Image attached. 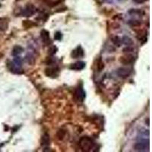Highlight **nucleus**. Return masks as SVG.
I'll return each instance as SVG.
<instances>
[{
	"instance_id": "obj_3",
	"label": "nucleus",
	"mask_w": 152,
	"mask_h": 152,
	"mask_svg": "<svg viewBox=\"0 0 152 152\" xmlns=\"http://www.w3.org/2000/svg\"><path fill=\"white\" fill-rule=\"evenodd\" d=\"M7 67L9 69V70L12 73L15 74H22L24 73V71L22 70L21 66H18L16 65L13 61H8L7 62Z\"/></svg>"
},
{
	"instance_id": "obj_20",
	"label": "nucleus",
	"mask_w": 152,
	"mask_h": 152,
	"mask_svg": "<svg viewBox=\"0 0 152 152\" xmlns=\"http://www.w3.org/2000/svg\"><path fill=\"white\" fill-rule=\"evenodd\" d=\"M128 24L132 27L139 26V25L141 24V22H139V21H137V20H130V21L128 22Z\"/></svg>"
},
{
	"instance_id": "obj_4",
	"label": "nucleus",
	"mask_w": 152,
	"mask_h": 152,
	"mask_svg": "<svg viewBox=\"0 0 152 152\" xmlns=\"http://www.w3.org/2000/svg\"><path fill=\"white\" fill-rule=\"evenodd\" d=\"M85 98H86V93H85L84 88L81 86L77 87L75 92V98L76 101L82 103L85 100Z\"/></svg>"
},
{
	"instance_id": "obj_10",
	"label": "nucleus",
	"mask_w": 152,
	"mask_h": 152,
	"mask_svg": "<svg viewBox=\"0 0 152 152\" xmlns=\"http://www.w3.org/2000/svg\"><path fill=\"white\" fill-rule=\"evenodd\" d=\"M40 37H41L42 41L44 42V44L46 45H49L51 44V40H50V32L47 30L43 29L40 31Z\"/></svg>"
},
{
	"instance_id": "obj_14",
	"label": "nucleus",
	"mask_w": 152,
	"mask_h": 152,
	"mask_svg": "<svg viewBox=\"0 0 152 152\" xmlns=\"http://www.w3.org/2000/svg\"><path fill=\"white\" fill-rule=\"evenodd\" d=\"M50 135L47 133H45L41 138V145L43 146H48L50 145Z\"/></svg>"
},
{
	"instance_id": "obj_1",
	"label": "nucleus",
	"mask_w": 152,
	"mask_h": 152,
	"mask_svg": "<svg viewBox=\"0 0 152 152\" xmlns=\"http://www.w3.org/2000/svg\"><path fill=\"white\" fill-rule=\"evenodd\" d=\"M79 145L84 151H91L94 148L95 143L91 138L88 136H84L80 139Z\"/></svg>"
},
{
	"instance_id": "obj_8",
	"label": "nucleus",
	"mask_w": 152,
	"mask_h": 152,
	"mask_svg": "<svg viewBox=\"0 0 152 152\" xmlns=\"http://www.w3.org/2000/svg\"><path fill=\"white\" fill-rule=\"evenodd\" d=\"M86 66L85 62L83 61H77L75 63H72L69 66V69L71 70H75V71H80V70L84 69Z\"/></svg>"
},
{
	"instance_id": "obj_7",
	"label": "nucleus",
	"mask_w": 152,
	"mask_h": 152,
	"mask_svg": "<svg viewBox=\"0 0 152 152\" xmlns=\"http://www.w3.org/2000/svg\"><path fill=\"white\" fill-rule=\"evenodd\" d=\"M118 76L122 78H128V76L130 75L131 73H132V70L129 68H126V67H121L120 69H118L117 72Z\"/></svg>"
},
{
	"instance_id": "obj_9",
	"label": "nucleus",
	"mask_w": 152,
	"mask_h": 152,
	"mask_svg": "<svg viewBox=\"0 0 152 152\" xmlns=\"http://www.w3.org/2000/svg\"><path fill=\"white\" fill-rule=\"evenodd\" d=\"M134 59H135V57L134 56L130 53H128V54L125 55L123 56H121L120 58V62L122 63L124 65H128V64H131L134 62Z\"/></svg>"
},
{
	"instance_id": "obj_2",
	"label": "nucleus",
	"mask_w": 152,
	"mask_h": 152,
	"mask_svg": "<svg viewBox=\"0 0 152 152\" xmlns=\"http://www.w3.org/2000/svg\"><path fill=\"white\" fill-rule=\"evenodd\" d=\"M37 11V9L36 7L33 4H30V3H28L27 4L24 8L22 9V16L24 17H30V16H33V15L36 14V12Z\"/></svg>"
},
{
	"instance_id": "obj_16",
	"label": "nucleus",
	"mask_w": 152,
	"mask_h": 152,
	"mask_svg": "<svg viewBox=\"0 0 152 152\" xmlns=\"http://www.w3.org/2000/svg\"><path fill=\"white\" fill-rule=\"evenodd\" d=\"M122 43L126 46H132L134 44L132 39L131 37H128V36H124L122 38Z\"/></svg>"
},
{
	"instance_id": "obj_13",
	"label": "nucleus",
	"mask_w": 152,
	"mask_h": 152,
	"mask_svg": "<svg viewBox=\"0 0 152 152\" xmlns=\"http://www.w3.org/2000/svg\"><path fill=\"white\" fill-rule=\"evenodd\" d=\"M24 49L22 47V46L19 45H16L12 49V52H11V54L14 56H19L22 53V52H24Z\"/></svg>"
},
{
	"instance_id": "obj_5",
	"label": "nucleus",
	"mask_w": 152,
	"mask_h": 152,
	"mask_svg": "<svg viewBox=\"0 0 152 152\" xmlns=\"http://www.w3.org/2000/svg\"><path fill=\"white\" fill-rule=\"evenodd\" d=\"M46 75L50 78H57L59 75V69L58 67H49L46 68L45 70Z\"/></svg>"
},
{
	"instance_id": "obj_6",
	"label": "nucleus",
	"mask_w": 152,
	"mask_h": 152,
	"mask_svg": "<svg viewBox=\"0 0 152 152\" xmlns=\"http://www.w3.org/2000/svg\"><path fill=\"white\" fill-rule=\"evenodd\" d=\"M85 56V51L81 47V46H78L75 49L72 50L71 52V57L73 59H78V58H82Z\"/></svg>"
},
{
	"instance_id": "obj_24",
	"label": "nucleus",
	"mask_w": 152,
	"mask_h": 152,
	"mask_svg": "<svg viewBox=\"0 0 152 152\" xmlns=\"http://www.w3.org/2000/svg\"><path fill=\"white\" fill-rule=\"evenodd\" d=\"M132 1L136 4H142L144 2H147L148 0H132Z\"/></svg>"
},
{
	"instance_id": "obj_21",
	"label": "nucleus",
	"mask_w": 152,
	"mask_h": 152,
	"mask_svg": "<svg viewBox=\"0 0 152 152\" xmlns=\"http://www.w3.org/2000/svg\"><path fill=\"white\" fill-rule=\"evenodd\" d=\"M62 38H63V34H62V33H61L60 31H56V32L55 33L54 39L56 40L60 41Z\"/></svg>"
},
{
	"instance_id": "obj_18",
	"label": "nucleus",
	"mask_w": 152,
	"mask_h": 152,
	"mask_svg": "<svg viewBox=\"0 0 152 152\" xmlns=\"http://www.w3.org/2000/svg\"><path fill=\"white\" fill-rule=\"evenodd\" d=\"M65 135H66V132L63 129H60V130L58 131L57 132V137L59 140H63V139L65 138Z\"/></svg>"
},
{
	"instance_id": "obj_12",
	"label": "nucleus",
	"mask_w": 152,
	"mask_h": 152,
	"mask_svg": "<svg viewBox=\"0 0 152 152\" xmlns=\"http://www.w3.org/2000/svg\"><path fill=\"white\" fill-rule=\"evenodd\" d=\"M9 19L8 17H0V30L6 31L9 29Z\"/></svg>"
},
{
	"instance_id": "obj_26",
	"label": "nucleus",
	"mask_w": 152,
	"mask_h": 152,
	"mask_svg": "<svg viewBox=\"0 0 152 152\" xmlns=\"http://www.w3.org/2000/svg\"><path fill=\"white\" fill-rule=\"evenodd\" d=\"M1 6H2V5H1V4H0V8H1Z\"/></svg>"
},
{
	"instance_id": "obj_11",
	"label": "nucleus",
	"mask_w": 152,
	"mask_h": 152,
	"mask_svg": "<svg viewBox=\"0 0 152 152\" xmlns=\"http://www.w3.org/2000/svg\"><path fill=\"white\" fill-rule=\"evenodd\" d=\"M148 148V143L146 144V141H140L135 144L134 149L137 151H145L146 149Z\"/></svg>"
},
{
	"instance_id": "obj_17",
	"label": "nucleus",
	"mask_w": 152,
	"mask_h": 152,
	"mask_svg": "<svg viewBox=\"0 0 152 152\" xmlns=\"http://www.w3.org/2000/svg\"><path fill=\"white\" fill-rule=\"evenodd\" d=\"M57 51H58V48H57L56 46L52 45L48 48V54L50 55V56L55 55L57 52Z\"/></svg>"
},
{
	"instance_id": "obj_19",
	"label": "nucleus",
	"mask_w": 152,
	"mask_h": 152,
	"mask_svg": "<svg viewBox=\"0 0 152 152\" xmlns=\"http://www.w3.org/2000/svg\"><path fill=\"white\" fill-rule=\"evenodd\" d=\"M104 63L102 61V59H100L98 61V71L100 72V71H102L104 69Z\"/></svg>"
},
{
	"instance_id": "obj_22",
	"label": "nucleus",
	"mask_w": 152,
	"mask_h": 152,
	"mask_svg": "<svg viewBox=\"0 0 152 152\" xmlns=\"http://www.w3.org/2000/svg\"><path fill=\"white\" fill-rule=\"evenodd\" d=\"M13 62L15 63V64H16V65H18V66H22V59H21L20 57L15 56V58H14Z\"/></svg>"
},
{
	"instance_id": "obj_25",
	"label": "nucleus",
	"mask_w": 152,
	"mask_h": 152,
	"mask_svg": "<svg viewBox=\"0 0 152 152\" xmlns=\"http://www.w3.org/2000/svg\"><path fill=\"white\" fill-rule=\"evenodd\" d=\"M147 124H148V126H149V119L147 120Z\"/></svg>"
},
{
	"instance_id": "obj_15",
	"label": "nucleus",
	"mask_w": 152,
	"mask_h": 152,
	"mask_svg": "<svg viewBox=\"0 0 152 152\" xmlns=\"http://www.w3.org/2000/svg\"><path fill=\"white\" fill-rule=\"evenodd\" d=\"M111 41H112V43H113L114 45L118 46V47L121 46L122 44V43L121 38H120V37H118V36H116V35L111 37Z\"/></svg>"
},
{
	"instance_id": "obj_23",
	"label": "nucleus",
	"mask_w": 152,
	"mask_h": 152,
	"mask_svg": "<svg viewBox=\"0 0 152 152\" xmlns=\"http://www.w3.org/2000/svg\"><path fill=\"white\" fill-rule=\"evenodd\" d=\"M23 25L24 27H28V28H30L32 25H34V24L31 22L30 21H24L23 22Z\"/></svg>"
}]
</instances>
